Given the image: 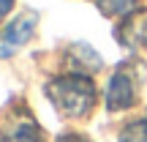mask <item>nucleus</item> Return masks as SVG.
<instances>
[{
	"label": "nucleus",
	"instance_id": "6e6552de",
	"mask_svg": "<svg viewBox=\"0 0 147 142\" xmlns=\"http://www.w3.org/2000/svg\"><path fill=\"white\" fill-rule=\"evenodd\" d=\"M11 5H14V0H0V19L11 11Z\"/></svg>",
	"mask_w": 147,
	"mask_h": 142
},
{
	"label": "nucleus",
	"instance_id": "f257e3e1",
	"mask_svg": "<svg viewBox=\"0 0 147 142\" xmlns=\"http://www.w3.org/2000/svg\"><path fill=\"white\" fill-rule=\"evenodd\" d=\"M47 96L63 118H84L95 104V85L87 74H65L55 77L47 85Z\"/></svg>",
	"mask_w": 147,
	"mask_h": 142
},
{
	"label": "nucleus",
	"instance_id": "423d86ee",
	"mask_svg": "<svg viewBox=\"0 0 147 142\" xmlns=\"http://www.w3.org/2000/svg\"><path fill=\"white\" fill-rule=\"evenodd\" d=\"M106 16H128L139 11V0H93Z\"/></svg>",
	"mask_w": 147,
	"mask_h": 142
},
{
	"label": "nucleus",
	"instance_id": "39448f33",
	"mask_svg": "<svg viewBox=\"0 0 147 142\" xmlns=\"http://www.w3.org/2000/svg\"><path fill=\"white\" fill-rule=\"evenodd\" d=\"M117 41H123L125 47H147V11H134L123 19V25L117 27Z\"/></svg>",
	"mask_w": 147,
	"mask_h": 142
},
{
	"label": "nucleus",
	"instance_id": "f03ea898",
	"mask_svg": "<svg viewBox=\"0 0 147 142\" xmlns=\"http://www.w3.org/2000/svg\"><path fill=\"white\" fill-rule=\"evenodd\" d=\"M0 142H44V131L25 104H8L0 112Z\"/></svg>",
	"mask_w": 147,
	"mask_h": 142
},
{
	"label": "nucleus",
	"instance_id": "0eeeda50",
	"mask_svg": "<svg viewBox=\"0 0 147 142\" xmlns=\"http://www.w3.org/2000/svg\"><path fill=\"white\" fill-rule=\"evenodd\" d=\"M120 142H147V115L128 120L120 131Z\"/></svg>",
	"mask_w": 147,
	"mask_h": 142
},
{
	"label": "nucleus",
	"instance_id": "20e7f679",
	"mask_svg": "<svg viewBox=\"0 0 147 142\" xmlns=\"http://www.w3.org/2000/svg\"><path fill=\"white\" fill-rule=\"evenodd\" d=\"M36 22H38L36 11L16 14L14 19L3 27V33H0V58H8L11 52H16V49L30 38V33L36 30Z\"/></svg>",
	"mask_w": 147,
	"mask_h": 142
},
{
	"label": "nucleus",
	"instance_id": "7ed1b4c3",
	"mask_svg": "<svg viewBox=\"0 0 147 142\" xmlns=\"http://www.w3.org/2000/svg\"><path fill=\"white\" fill-rule=\"evenodd\" d=\"M136 71L134 66H120L109 79V88H106V107L112 112L128 109V107L136 104Z\"/></svg>",
	"mask_w": 147,
	"mask_h": 142
},
{
	"label": "nucleus",
	"instance_id": "1a4fd4ad",
	"mask_svg": "<svg viewBox=\"0 0 147 142\" xmlns=\"http://www.w3.org/2000/svg\"><path fill=\"white\" fill-rule=\"evenodd\" d=\"M57 142H90V139H84V137H76V134H68V137H60Z\"/></svg>",
	"mask_w": 147,
	"mask_h": 142
}]
</instances>
